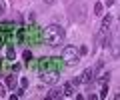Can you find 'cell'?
<instances>
[{
    "label": "cell",
    "instance_id": "obj_2",
    "mask_svg": "<svg viewBox=\"0 0 120 100\" xmlns=\"http://www.w3.org/2000/svg\"><path fill=\"white\" fill-rule=\"evenodd\" d=\"M62 60H64L68 66L78 64V62H80V54H78L76 46H66L64 50H62Z\"/></svg>",
    "mask_w": 120,
    "mask_h": 100
},
{
    "label": "cell",
    "instance_id": "obj_4",
    "mask_svg": "<svg viewBox=\"0 0 120 100\" xmlns=\"http://www.w3.org/2000/svg\"><path fill=\"white\" fill-rule=\"evenodd\" d=\"M62 94H64V96H74V84L72 82H66L64 86H62Z\"/></svg>",
    "mask_w": 120,
    "mask_h": 100
},
{
    "label": "cell",
    "instance_id": "obj_13",
    "mask_svg": "<svg viewBox=\"0 0 120 100\" xmlns=\"http://www.w3.org/2000/svg\"><path fill=\"white\" fill-rule=\"evenodd\" d=\"M86 52H88V48H86V46H80V48H78V54H80V56H82V54H86Z\"/></svg>",
    "mask_w": 120,
    "mask_h": 100
},
{
    "label": "cell",
    "instance_id": "obj_5",
    "mask_svg": "<svg viewBox=\"0 0 120 100\" xmlns=\"http://www.w3.org/2000/svg\"><path fill=\"white\" fill-rule=\"evenodd\" d=\"M92 76H94V70L92 68H88V70H84V74H82V82H90V80H92Z\"/></svg>",
    "mask_w": 120,
    "mask_h": 100
},
{
    "label": "cell",
    "instance_id": "obj_1",
    "mask_svg": "<svg viewBox=\"0 0 120 100\" xmlns=\"http://www.w3.org/2000/svg\"><path fill=\"white\" fill-rule=\"evenodd\" d=\"M44 40L50 46H60V44L64 42V28L58 26V24H50L44 30Z\"/></svg>",
    "mask_w": 120,
    "mask_h": 100
},
{
    "label": "cell",
    "instance_id": "obj_11",
    "mask_svg": "<svg viewBox=\"0 0 120 100\" xmlns=\"http://www.w3.org/2000/svg\"><path fill=\"white\" fill-rule=\"evenodd\" d=\"M22 56H24V60H26V64H28V62L32 60V52H30V50H24V52H22Z\"/></svg>",
    "mask_w": 120,
    "mask_h": 100
},
{
    "label": "cell",
    "instance_id": "obj_15",
    "mask_svg": "<svg viewBox=\"0 0 120 100\" xmlns=\"http://www.w3.org/2000/svg\"><path fill=\"white\" fill-rule=\"evenodd\" d=\"M44 2H46V4H54L56 0H44Z\"/></svg>",
    "mask_w": 120,
    "mask_h": 100
},
{
    "label": "cell",
    "instance_id": "obj_10",
    "mask_svg": "<svg viewBox=\"0 0 120 100\" xmlns=\"http://www.w3.org/2000/svg\"><path fill=\"white\" fill-rule=\"evenodd\" d=\"M6 56H8L10 60H14V48H12V44H10V46L6 48Z\"/></svg>",
    "mask_w": 120,
    "mask_h": 100
},
{
    "label": "cell",
    "instance_id": "obj_14",
    "mask_svg": "<svg viewBox=\"0 0 120 100\" xmlns=\"http://www.w3.org/2000/svg\"><path fill=\"white\" fill-rule=\"evenodd\" d=\"M20 84H22V88H26V86H28V78H22Z\"/></svg>",
    "mask_w": 120,
    "mask_h": 100
},
{
    "label": "cell",
    "instance_id": "obj_17",
    "mask_svg": "<svg viewBox=\"0 0 120 100\" xmlns=\"http://www.w3.org/2000/svg\"><path fill=\"white\" fill-rule=\"evenodd\" d=\"M0 48H2V36H0Z\"/></svg>",
    "mask_w": 120,
    "mask_h": 100
},
{
    "label": "cell",
    "instance_id": "obj_3",
    "mask_svg": "<svg viewBox=\"0 0 120 100\" xmlns=\"http://www.w3.org/2000/svg\"><path fill=\"white\" fill-rule=\"evenodd\" d=\"M42 80H44L46 84H54V82H58V72H56V70L42 72Z\"/></svg>",
    "mask_w": 120,
    "mask_h": 100
},
{
    "label": "cell",
    "instance_id": "obj_12",
    "mask_svg": "<svg viewBox=\"0 0 120 100\" xmlns=\"http://www.w3.org/2000/svg\"><path fill=\"white\" fill-rule=\"evenodd\" d=\"M4 96H6V86L0 84V98H4Z\"/></svg>",
    "mask_w": 120,
    "mask_h": 100
},
{
    "label": "cell",
    "instance_id": "obj_6",
    "mask_svg": "<svg viewBox=\"0 0 120 100\" xmlns=\"http://www.w3.org/2000/svg\"><path fill=\"white\" fill-rule=\"evenodd\" d=\"M60 94H62V92H60L58 88H52V90L48 92V98H52V100H54V98H60Z\"/></svg>",
    "mask_w": 120,
    "mask_h": 100
},
{
    "label": "cell",
    "instance_id": "obj_16",
    "mask_svg": "<svg viewBox=\"0 0 120 100\" xmlns=\"http://www.w3.org/2000/svg\"><path fill=\"white\" fill-rule=\"evenodd\" d=\"M2 10H4V2H0V12H2Z\"/></svg>",
    "mask_w": 120,
    "mask_h": 100
},
{
    "label": "cell",
    "instance_id": "obj_7",
    "mask_svg": "<svg viewBox=\"0 0 120 100\" xmlns=\"http://www.w3.org/2000/svg\"><path fill=\"white\" fill-rule=\"evenodd\" d=\"M6 86H10V88L16 86V78H14L12 74H10V76H6Z\"/></svg>",
    "mask_w": 120,
    "mask_h": 100
},
{
    "label": "cell",
    "instance_id": "obj_9",
    "mask_svg": "<svg viewBox=\"0 0 120 100\" xmlns=\"http://www.w3.org/2000/svg\"><path fill=\"white\" fill-rule=\"evenodd\" d=\"M108 26H110V16H106L102 20V32H108Z\"/></svg>",
    "mask_w": 120,
    "mask_h": 100
},
{
    "label": "cell",
    "instance_id": "obj_8",
    "mask_svg": "<svg viewBox=\"0 0 120 100\" xmlns=\"http://www.w3.org/2000/svg\"><path fill=\"white\" fill-rule=\"evenodd\" d=\"M102 10H104V6L100 4V2H96V4H94V14H96V16H102Z\"/></svg>",
    "mask_w": 120,
    "mask_h": 100
}]
</instances>
